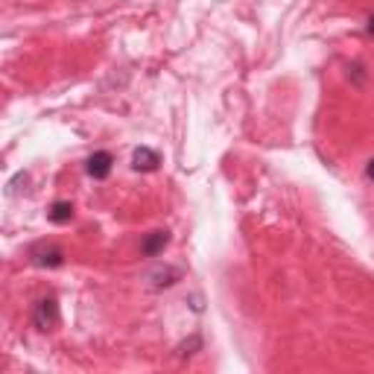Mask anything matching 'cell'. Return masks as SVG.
Masks as SVG:
<instances>
[{"instance_id":"6da1fadb","label":"cell","mask_w":374,"mask_h":374,"mask_svg":"<svg viewBox=\"0 0 374 374\" xmlns=\"http://www.w3.org/2000/svg\"><path fill=\"white\" fill-rule=\"evenodd\" d=\"M29 258H33V263L41 266V269H59L65 263V252H61L56 243H36L29 248Z\"/></svg>"},{"instance_id":"7a4b0ae2","label":"cell","mask_w":374,"mask_h":374,"mask_svg":"<svg viewBox=\"0 0 374 374\" xmlns=\"http://www.w3.org/2000/svg\"><path fill=\"white\" fill-rule=\"evenodd\" d=\"M33 325L39 330H53L59 325V301L53 295L36 301V307H33Z\"/></svg>"},{"instance_id":"3957f363","label":"cell","mask_w":374,"mask_h":374,"mask_svg":"<svg viewBox=\"0 0 374 374\" xmlns=\"http://www.w3.org/2000/svg\"><path fill=\"white\" fill-rule=\"evenodd\" d=\"M111 164H114V158H111V152L100 149V152H94L91 158L85 161V173H88L91 178H97V181H103V178H108V176H111Z\"/></svg>"},{"instance_id":"277c9868","label":"cell","mask_w":374,"mask_h":374,"mask_svg":"<svg viewBox=\"0 0 374 374\" xmlns=\"http://www.w3.org/2000/svg\"><path fill=\"white\" fill-rule=\"evenodd\" d=\"M158 164H161V155L155 149H149V146H138L132 152V170L135 173H155Z\"/></svg>"},{"instance_id":"5b68a950","label":"cell","mask_w":374,"mask_h":374,"mask_svg":"<svg viewBox=\"0 0 374 374\" xmlns=\"http://www.w3.org/2000/svg\"><path fill=\"white\" fill-rule=\"evenodd\" d=\"M167 243H170V231H152V234H146L143 243H141V255H143V258L161 255L164 248H167Z\"/></svg>"},{"instance_id":"8992f818","label":"cell","mask_w":374,"mask_h":374,"mask_svg":"<svg viewBox=\"0 0 374 374\" xmlns=\"http://www.w3.org/2000/svg\"><path fill=\"white\" fill-rule=\"evenodd\" d=\"M47 216H50L53 226H68V223L74 220V202H68V199L53 202L50 211H47Z\"/></svg>"},{"instance_id":"52a82bcc","label":"cell","mask_w":374,"mask_h":374,"mask_svg":"<svg viewBox=\"0 0 374 374\" xmlns=\"http://www.w3.org/2000/svg\"><path fill=\"white\" fill-rule=\"evenodd\" d=\"M178 278H181V269H176V266H164V269H158V272H152V275H149L152 290H167V287L176 284Z\"/></svg>"},{"instance_id":"ba28073f","label":"cell","mask_w":374,"mask_h":374,"mask_svg":"<svg viewBox=\"0 0 374 374\" xmlns=\"http://www.w3.org/2000/svg\"><path fill=\"white\" fill-rule=\"evenodd\" d=\"M191 348H202V339L199 336H191V342H181V345H178V357H191L193 354Z\"/></svg>"},{"instance_id":"9c48e42d","label":"cell","mask_w":374,"mask_h":374,"mask_svg":"<svg viewBox=\"0 0 374 374\" xmlns=\"http://www.w3.org/2000/svg\"><path fill=\"white\" fill-rule=\"evenodd\" d=\"M365 178H368L371 184H374V158H371V161L365 164Z\"/></svg>"},{"instance_id":"30bf717a","label":"cell","mask_w":374,"mask_h":374,"mask_svg":"<svg viewBox=\"0 0 374 374\" xmlns=\"http://www.w3.org/2000/svg\"><path fill=\"white\" fill-rule=\"evenodd\" d=\"M365 33H368V36H374V12H371V15H368V21H365Z\"/></svg>"}]
</instances>
